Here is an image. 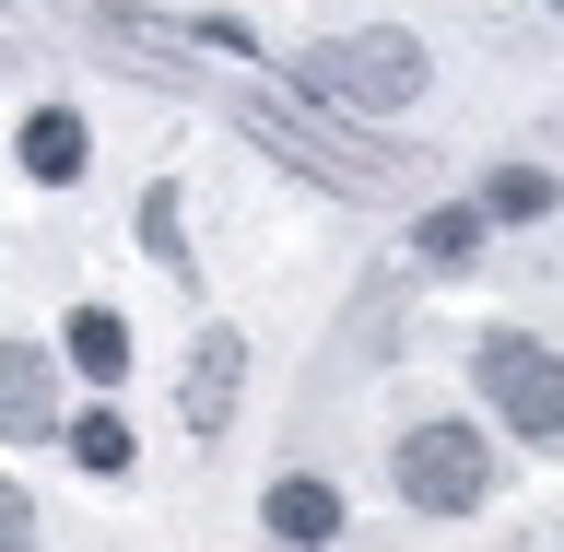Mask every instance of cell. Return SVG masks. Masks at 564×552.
Returning <instances> with one entry per match:
<instances>
[{"label":"cell","mask_w":564,"mask_h":552,"mask_svg":"<svg viewBox=\"0 0 564 552\" xmlns=\"http://www.w3.org/2000/svg\"><path fill=\"white\" fill-rule=\"evenodd\" d=\"M59 435H70V458H83V470H95V483H130V470H141V447H130V423L106 412V400H95V412H70Z\"/></svg>","instance_id":"12"},{"label":"cell","mask_w":564,"mask_h":552,"mask_svg":"<svg viewBox=\"0 0 564 552\" xmlns=\"http://www.w3.org/2000/svg\"><path fill=\"white\" fill-rule=\"evenodd\" d=\"M482 236H494L482 201H435L412 224V259H423V271H482Z\"/></svg>","instance_id":"9"},{"label":"cell","mask_w":564,"mask_h":552,"mask_svg":"<svg viewBox=\"0 0 564 552\" xmlns=\"http://www.w3.org/2000/svg\"><path fill=\"white\" fill-rule=\"evenodd\" d=\"M59 365H70V377H95V388H118V377H130V317H118V306H70Z\"/></svg>","instance_id":"10"},{"label":"cell","mask_w":564,"mask_h":552,"mask_svg":"<svg viewBox=\"0 0 564 552\" xmlns=\"http://www.w3.org/2000/svg\"><path fill=\"white\" fill-rule=\"evenodd\" d=\"M12 541H35V494L0 470V552H12Z\"/></svg>","instance_id":"14"},{"label":"cell","mask_w":564,"mask_h":552,"mask_svg":"<svg viewBox=\"0 0 564 552\" xmlns=\"http://www.w3.org/2000/svg\"><path fill=\"white\" fill-rule=\"evenodd\" d=\"M541 12H564V0H541Z\"/></svg>","instance_id":"15"},{"label":"cell","mask_w":564,"mask_h":552,"mask_svg":"<svg viewBox=\"0 0 564 552\" xmlns=\"http://www.w3.org/2000/svg\"><path fill=\"white\" fill-rule=\"evenodd\" d=\"M236 388H247V329H200V342H188V377H176V423L212 447V435L236 423Z\"/></svg>","instance_id":"5"},{"label":"cell","mask_w":564,"mask_h":552,"mask_svg":"<svg viewBox=\"0 0 564 552\" xmlns=\"http://www.w3.org/2000/svg\"><path fill=\"white\" fill-rule=\"evenodd\" d=\"M388 483H400L412 518H470V506L494 494V447L470 435V423H412V435L388 447Z\"/></svg>","instance_id":"4"},{"label":"cell","mask_w":564,"mask_h":552,"mask_svg":"<svg viewBox=\"0 0 564 552\" xmlns=\"http://www.w3.org/2000/svg\"><path fill=\"white\" fill-rule=\"evenodd\" d=\"M12 153H24V176H35V188H70V176L95 165V130H83V106H35Z\"/></svg>","instance_id":"8"},{"label":"cell","mask_w":564,"mask_h":552,"mask_svg":"<svg viewBox=\"0 0 564 552\" xmlns=\"http://www.w3.org/2000/svg\"><path fill=\"white\" fill-rule=\"evenodd\" d=\"M35 435H59V353L0 342V447H35Z\"/></svg>","instance_id":"6"},{"label":"cell","mask_w":564,"mask_h":552,"mask_svg":"<svg viewBox=\"0 0 564 552\" xmlns=\"http://www.w3.org/2000/svg\"><path fill=\"white\" fill-rule=\"evenodd\" d=\"M470 388L494 400L506 435L564 447V353H553V342H529V329H482V342H470Z\"/></svg>","instance_id":"3"},{"label":"cell","mask_w":564,"mask_h":552,"mask_svg":"<svg viewBox=\"0 0 564 552\" xmlns=\"http://www.w3.org/2000/svg\"><path fill=\"white\" fill-rule=\"evenodd\" d=\"M553 201H564V188H553V165H529V153H506V165L482 176V212H494V224H541Z\"/></svg>","instance_id":"13"},{"label":"cell","mask_w":564,"mask_h":552,"mask_svg":"<svg viewBox=\"0 0 564 552\" xmlns=\"http://www.w3.org/2000/svg\"><path fill=\"white\" fill-rule=\"evenodd\" d=\"M282 83L294 95H317V106H341V118H400V106L423 95V35H400V24H365V35H306V47H282Z\"/></svg>","instance_id":"2"},{"label":"cell","mask_w":564,"mask_h":552,"mask_svg":"<svg viewBox=\"0 0 564 552\" xmlns=\"http://www.w3.org/2000/svg\"><path fill=\"white\" fill-rule=\"evenodd\" d=\"M141 247H153V259H165V282H200V247H188V201H176V176H153V188H141Z\"/></svg>","instance_id":"11"},{"label":"cell","mask_w":564,"mask_h":552,"mask_svg":"<svg viewBox=\"0 0 564 552\" xmlns=\"http://www.w3.org/2000/svg\"><path fill=\"white\" fill-rule=\"evenodd\" d=\"M341 483H317V470H282L271 494H259V529H271V541H341Z\"/></svg>","instance_id":"7"},{"label":"cell","mask_w":564,"mask_h":552,"mask_svg":"<svg viewBox=\"0 0 564 552\" xmlns=\"http://www.w3.org/2000/svg\"><path fill=\"white\" fill-rule=\"evenodd\" d=\"M224 118H236L259 153H282L294 176H317L329 201H377L388 176H412V153L400 141H377L365 118H341V106H317V95H294V83H200Z\"/></svg>","instance_id":"1"}]
</instances>
